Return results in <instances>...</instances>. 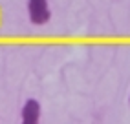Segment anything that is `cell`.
I'll return each instance as SVG.
<instances>
[{"instance_id":"obj_1","label":"cell","mask_w":130,"mask_h":124,"mask_svg":"<svg viewBox=\"0 0 130 124\" xmlns=\"http://www.w3.org/2000/svg\"><path fill=\"white\" fill-rule=\"evenodd\" d=\"M28 16L35 26H44L46 22H50L51 11L48 0H28Z\"/></svg>"},{"instance_id":"obj_2","label":"cell","mask_w":130,"mask_h":124,"mask_svg":"<svg viewBox=\"0 0 130 124\" xmlns=\"http://www.w3.org/2000/svg\"><path fill=\"white\" fill-rule=\"evenodd\" d=\"M40 119V104L35 99H28L20 110V120L24 124H37Z\"/></svg>"}]
</instances>
